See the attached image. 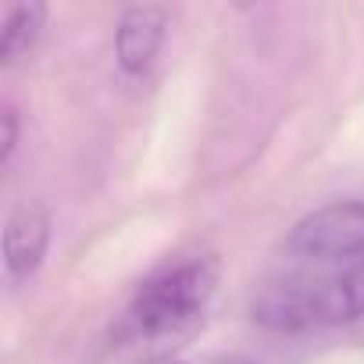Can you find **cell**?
I'll use <instances>...</instances> for the list:
<instances>
[{"instance_id":"obj_7","label":"cell","mask_w":364,"mask_h":364,"mask_svg":"<svg viewBox=\"0 0 364 364\" xmlns=\"http://www.w3.org/2000/svg\"><path fill=\"white\" fill-rule=\"evenodd\" d=\"M0 125H4V139H0V161H11L15 146H18V111L11 104H4V114H0Z\"/></svg>"},{"instance_id":"obj_8","label":"cell","mask_w":364,"mask_h":364,"mask_svg":"<svg viewBox=\"0 0 364 364\" xmlns=\"http://www.w3.org/2000/svg\"><path fill=\"white\" fill-rule=\"evenodd\" d=\"M218 364H254L250 357H240V353H232V357H222Z\"/></svg>"},{"instance_id":"obj_6","label":"cell","mask_w":364,"mask_h":364,"mask_svg":"<svg viewBox=\"0 0 364 364\" xmlns=\"http://www.w3.org/2000/svg\"><path fill=\"white\" fill-rule=\"evenodd\" d=\"M43 18H47L43 4H11L4 15V29H0V61L4 65L22 61L40 40Z\"/></svg>"},{"instance_id":"obj_3","label":"cell","mask_w":364,"mask_h":364,"mask_svg":"<svg viewBox=\"0 0 364 364\" xmlns=\"http://www.w3.org/2000/svg\"><path fill=\"white\" fill-rule=\"evenodd\" d=\"M286 247L314 261H343L364 254V200H336L304 215Z\"/></svg>"},{"instance_id":"obj_2","label":"cell","mask_w":364,"mask_h":364,"mask_svg":"<svg viewBox=\"0 0 364 364\" xmlns=\"http://www.w3.org/2000/svg\"><path fill=\"white\" fill-rule=\"evenodd\" d=\"M215 286H218L215 257H193L186 264H175L139 286V293L132 296L125 311L122 332L132 343H154V339L178 336L182 328H190L200 318Z\"/></svg>"},{"instance_id":"obj_1","label":"cell","mask_w":364,"mask_h":364,"mask_svg":"<svg viewBox=\"0 0 364 364\" xmlns=\"http://www.w3.org/2000/svg\"><path fill=\"white\" fill-rule=\"evenodd\" d=\"M364 314V254L321 279H289L261 289L254 318L279 332L343 325Z\"/></svg>"},{"instance_id":"obj_5","label":"cell","mask_w":364,"mask_h":364,"mask_svg":"<svg viewBox=\"0 0 364 364\" xmlns=\"http://www.w3.org/2000/svg\"><path fill=\"white\" fill-rule=\"evenodd\" d=\"M50 243V215L40 204H22L11 211L4 225V268L11 279H29L47 254Z\"/></svg>"},{"instance_id":"obj_4","label":"cell","mask_w":364,"mask_h":364,"mask_svg":"<svg viewBox=\"0 0 364 364\" xmlns=\"http://www.w3.org/2000/svg\"><path fill=\"white\" fill-rule=\"evenodd\" d=\"M168 33V11L154 8V4H136L122 11L118 33H114V58L122 65V72L139 75L150 68V61L157 58L161 43Z\"/></svg>"}]
</instances>
